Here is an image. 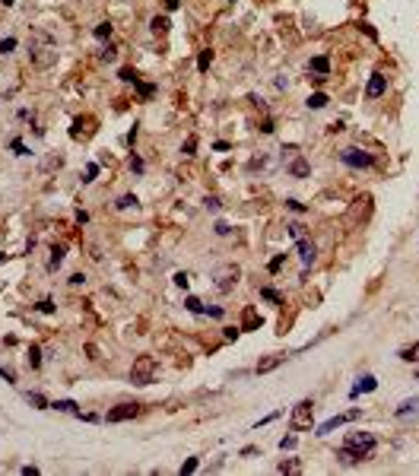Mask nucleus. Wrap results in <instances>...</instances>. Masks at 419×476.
Instances as JSON below:
<instances>
[{
	"label": "nucleus",
	"instance_id": "2",
	"mask_svg": "<svg viewBox=\"0 0 419 476\" xmlns=\"http://www.w3.org/2000/svg\"><path fill=\"white\" fill-rule=\"evenodd\" d=\"M156 359L153 356H140V359H134V365H130V381H134V384H150V381L156 378Z\"/></svg>",
	"mask_w": 419,
	"mask_h": 476
},
{
	"label": "nucleus",
	"instance_id": "7",
	"mask_svg": "<svg viewBox=\"0 0 419 476\" xmlns=\"http://www.w3.org/2000/svg\"><path fill=\"white\" fill-rule=\"evenodd\" d=\"M346 445H349V448H362V451L375 454V438L369 435V432H349V435H346Z\"/></svg>",
	"mask_w": 419,
	"mask_h": 476
},
{
	"label": "nucleus",
	"instance_id": "47",
	"mask_svg": "<svg viewBox=\"0 0 419 476\" xmlns=\"http://www.w3.org/2000/svg\"><path fill=\"white\" fill-rule=\"evenodd\" d=\"M70 283H73V286H83V283H86V276H83V273H76V276H70Z\"/></svg>",
	"mask_w": 419,
	"mask_h": 476
},
{
	"label": "nucleus",
	"instance_id": "15",
	"mask_svg": "<svg viewBox=\"0 0 419 476\" xmlns=\"http://www.w3.org/2000/svg\"><path fill=\"white\" fill-rule=\"evenodd\" d=\"M308 67H311L318 76H324V80H327V73H330V60H327V57H311Z\"/></svg>",
	"mask_w": 419,
	"mask_h": 476
},
{
	"label": "nucleus",
	"instance_id": "12",
	"mask_svg": "<svg viewBox=\"0 0 419 476\" xmlns=\"http://www.w3.org/2000/svg\"><path fill=\"white\" fill-rule=\"evenodd\" d=\"M299 257H302V264H305V267H311L314 261H318V248H314V241L299 238Z\"/></svg>",
	"mask_w": 419,
	"mask_h": 476
},
{
	"label": "nucleus",
	"instance_id": "36",
	"mask_svg": "<svg viewBox=\"0 0 419 476\" xmlns=\"http://www.w3.org/2000/svg\"><path fill=\"white\" fill-rule=\"evenodd\" d=\"M95 175H99V165H95V162H92V165L86 168V178H83V181H86V184H89V181H95Z\"/></svg>",
	"mask_w": 419,
	"mask_h": 476
},
{
	"label": "nucleus",
	"instance_id": "44",
	"mask_svg": "<svg viewBox=\"0 0 419 476\" xmlns=\"http://www.w3.org/2000/svg\"><path fill=\"white\" fill-rule=\"evenodd\" d=\"M102 60H115V48H111V45L102 51Z\"/></svg>",
	"mask_w": 419,
	"mask_h": 476
},
{
	"label": "nucleus",
	"instance_id": "37",
	"mask_svg": "<svg viewBox=\"0 0 419 476\" xmlns=\"http://www.w3.org/2000/svg\"><path fill=\"white\" fill-rule=\"evenodd\" d=\"M137 92L143 95V99H150V95H153V86H146V83H137Z\"/></svg>",
	"mask_w": 419,
	"mask_h": 476
},
{
	"label": "nucleus",
	"instance_id": "29",
	"mask_svg": "<svg viewBox=\"0 0 419 476\" xmlns=\"http://www.w3.org/2000/svg\"><path fill=\"white\" fill-rule=\"evenodd\" d=\"M29 365H32V368L41 365V349H38V346H32V349H29Z\"/></svg>",
	"mask_w": 419,
	"mask_h": 476
},
{
	"label": "nucleus",
	"instance_id": "17",
	"mask_svg": "<svg viewBox=\"0 0 419 476\" xmlns=\"http://www.w3.org/2000/svg\"><path fill=\"white\" fill-rule=\"evenodd\" d=\"M305 105H308L311 111H321V108L327 105V95H324V92H314V95H308V102H305Z\"/></svg>",
	"mask_w": 419,
	"mask_h": 476
},
{
	"label": "nucleus",
	"instance_id": "13",
	"mask_svg": "<svg viewBox=\"0 0 419 476\" xmlns=\"http://www.w3.org/2000/svg\"><path fill=\"white\" fill-rule=\"evenodd\" d=\"M308 171L311 168H308V162H305V159H292L289 162V175L292 178H308Z\"/></svg>",
	"mask_w": 419,
	"mask_h": 476
},
{
	"label": "nucleus",
	"instance_id": "30",
	"mask_svg": "<svg viewBox=\"0 0 419 476\" xmlns=\"http://www.w3.org/2000/svg\"><path fill=\"white\" fill-rule=\"evenodd\" d=\"M134 203H137V197H134V194H124L115 206H118V210H127V206H134Z\"/></svg>",
	"mask_w": 419,
	"mask_h": 476
},
{
	"label": "nucleus",
	"instance_id": "32",
	"mask_svg": "<svg viewBox=\"0 0 419 476\" xmlns=\"http://www.w3.org/2000/svg\"><path fill=\"white\" fill-rule=\"evenodd\" d=\"M197 464H200L197 457H191V461H185V464H181V476H185V473H194V470H197Z\"/></svg>",
	"mask_w": 419,
	"mask_h": 476
},
{
	"label": "nucleus",
	"instance_id": "43",
	"mask_svg": "<svg viewBox=\"0 0 419 476\" xmlns=\"http://www.w3.org/2000/svg\"><path fill=\"white\" fill-rule=\"evenodd\" d=\"M130 168H134V171H143V162H140L137 156H130Z\"/></svg>",
	"mask_w": 419,
	"mask_h": 476
},
{
	"label": "nucleus",
	"instance_id": "42",
	"mask_svg": "<svg viewBox=\"0 0 419 476\" xmlns=\"http://www.w3.org/2000/svg\"><path fill=\"white\" fill-rule=\"evenodd\" d=\"M286 206H289V210H295V213H305V206H302L299 200H286Z\"/></svg>",
	"mask_w": 419,
	"mask_h": 476
},
{
	"label": "nucleus",
	"instance_id": "20",
	"mask_svg": "<svg viewBox=\"0 0 419 476\" xmlns=\"http://www.w3.org/2000/svg\"><path fill=\"white\" fill-rule=\"evenodd\" d=\"M302 464L295 461V457H286V461H279V473H299Z\"/></svg>",
	"mask_w": 419,
	"mask_h": 476
},
{
	"label": "nucleus",
	"instance_id": "6",
	"mask_svg": "<svg viewBox=\"0 0 419 476\" xmlns=\"http://www.w3.org/2000/svg\"><path fill=\"white\" fill-rule=\"evenodd\" d=\"M134 416H140V403H121V406H115V410H108V422H127V419H134Z\"/></svg>",
	"mask_w": 419,
	"mask_h": 476
},
{
	"label": "nucleus",
	"instance_id": "49",
	"mask_svg": "<svg viewBox=\"0 0 419 476\" xmlns=\"http://www.w3.org/2000/svg\"><path fill=\"white\" fill-rule=\"evenodd\" d=\"M3 261H6V254H3V251H0V264H3Z\"/></svg>",
	"mask_w": 419,
	"mask_h": 476
},
{
	"label": "nucleus",
	"instance_id": "34",
	"mask_svg": "<svg viewBox=\"0 0 419 476\" xmlns=\"http://www.w3.org/2000/svg\"><path fill=\"white\" fill-rule=\"evenodd\" d=\"M204 206H207L210 213H216V210H219V197H207V200H204Z\"/></svg>",
	"mask_w": 419,
	"mask_h": 476
},
{
	"label": "nucleus",
	"instance_id": "26",
	"mask_svg": "<svg viewBox=\"0 0 419 476\" xmlns=\"http://www.w3.org/2000/svg\"><path fill=\"white\" fill-rule=\"evenodd\" d=\"M92 35H95V38H108V35H111V22H99V25L92 29Z\"/></svg>",
	"mask_w": 419,
	"mask_h": 476
},
{
	"label": "nucleus",
	"instance_id": "18",
	"mask_svg": "<svg viewBox=\"0 0 419 476\" xmlns=\"http://www.w3.org/2000/svg\"><path fill=\"white\" fill-rule=\"evenodd\" d=\"M153 32L156 35H165V32H169V16H153Z\"/></svg>",
	"mask_w": 419,
	"mask_h": 476
},
{
	"label": "nucleus",
	"instance_id": "27",
	"mask_svg": "<svg viewBox=\"0 0 419 476\" xmlns=\"http://www.w3.org/2000/svg\"><path fill=\"white\" fill-rule=\"evenodd\" d=\"M185 305H188V311H194V315H200V311H204V302L194 299V296H188V299H185Z\"/></svg>",
	"mask_w": 419,
	"mask_h": 476
},
{
	"label": "nucleus",
	"instance_id": "38",
	"mask_svg": "<svg viewBox=\"0 0 419 476\" xmlns=\"http://www.w3.org/2000/svg\"><path fill=\"white\" fill-rule=\"evenodd\" d=\"M283 261H286V254H279V257H273V261H270V273H276L279 267H283Z\"/></svg>",
	"mask_w": 419,
	"mask_h": 476
},
{
	"label": "nucleus",
	"instance_id": "5",
	"mask_svg": "<svg viewBox=\"0 0 419 476\" xmlns=\"http://www.w3.org/2000/svg\"><path fill=\"white\" fill-rule=\"evenodd\" d=\"M372 216V194H359L349 206V222H365Z\"/></svg>",
	"mask_w": 419,
	"mask_h": 476
},
{
	"label": "nucleus",
	"instance_id": "50",
	"mask_svg": "<svg viewBox=\"0 0 419 476\" xmlns=\"http://www.w3.org/2000/svg\"><path fill=\"white\" fill-rule=\"evenodd\" d=\"M416 381H419V365H416Z\"/></svg>",
	"mask_w": 419,
	"mask_h": 476
},
{
	"label": "nucleus",
	"instance_id": "45",
	"mask_svg": "<svg viewBox=\"0 0 419 476\" xmlns=\"http://www.w3.org/2000/svg\"><path fill=\"white\" fill-rule=\"evenodd\" d=\"M38 311H45V315H51V311H54V305H51V302L45 299V302H41V305H38Z\"/></svg>",
	"mask_w": 419,
	"mask_h": 476
},
{
	"label": "nucleus",
	"instance_id": "48",
	"mask_svg": "<svg viewBox=\"0 0 419 476\" xmlns=\"http://www.w3.org/2000/svg\"><path fill=\"white\" fill-rule=\"evenodd\" d=\"M165 6H169V10H178V0H165Z\"/></svg>",
	"mask_w": 419,
	"mask_h": 476
},
{
	"label": "nucleus",
	"instance_id": "8",
	"mask_svg": "<svg viewBox=\"0 0 419 476\" xmlns=\"http://www.w3.org/2000/svg\"><path fill=\"white\" fill-rule=\"evenodd\" d=\"M337 457H340V464H362V461H369L372 454L362 451V448H349L346 445V448H340V451H337Z\"/></svg>",
	"mask_w": 419,
	"mask_h": 476
},
{
	"label": "nucleus",
	"instance_id": "51",
	"mask_svg": "<svg viewBox=\"0 0 419 476\" xmlns=\"http://www.w3.org/2000/svg\"><path fill=\"white\" fill-rule=\"evenodd\" d=\"M3 3H6V6H10V3H13V0H3Z\"/></svg>",
	"mask_w": 419,
	"mask_h": 476
},
{
	"label": "nucleus",
	"instance_id": "33",
	"mask_svg": "<svg viewBox=\"0 0 419 476\" xmlns=\"http://www.w3.org/2000/svg\"><path fill=\"white\" fill-rule=\"evenodd\" d=\"M279 448H283V451H292V448H295V435H286V438H279Z\"/></svg>",
	"mask_w": 419,
	"mask_h": 476
},
{
	"label": "nucleus",
	"instance_id": "25",
	"mask_svg": "<svg viewBox=\"0 0 419 476\" xmlns=\"http://www.w3.org/2000/svg\"><path fill=\"white\" fill-rule=\"evenodd\" d=\"M60 264H64V248H54V251H51V264L48 267H51V270H57Z\"/></svg>",
	"mask_w": 419,
	"mask_h": 476
},
{
	"label": "nucleus",
	"instance_id": "46",
	"mask_svg": "<svg viewBox=\"0 0 419 476\" xmlns=\"http://www.w3.org/2000/svg\"><path fill=\"white\" fill-rule=\"evenodd\" d=\"M216 235H229V226H225V222H216Z\"/></svg>",
	"mask_w": 419,
	"mask_h": 476
},
{
	"label": "nucleus",
	"instance_id": "9",
	"mask_svg": "<svg viewBox=\"0 0 419 476\" xmlns=\"http://www.w3.org/2000/svg\"><path fill=\"white\" fill-rule=\"evenodd\" d=\"M384 92H388V76H384V73H372L369 86H365V95H369V99H381Z\"/></svg>",
	"mask_w": 419,
	"mask_h": 476
},
{
	"label": "nucleus",
	"instance_id": "41",
	"mask_svg": "<svg viewBox=\"0 0 419 476\" xmlns=\"http://www.w3.org/2000/svg\"><path fill=\"white\" fill-rule=\"evenodd\" d=\"M289 235L292 238H302V226H299V222H292V226H289Z\"/></svg>",
	"mask_w": 419,
	"mask_h": 476
},
{
	"label": "nucleus",
	"instance_id": "11",
	"mask_svg": "<svg viewBox=\"0 0 419 476\" xmlns=\"http://www.w3.org/2000/svg\"><path fill=\"white\" fill-rule=\"evenodd\" d=\"M283 362H286V352H270V356H264V359L257 362V368H254V371H257V375H267V371L279 368Z\"/></svg>",
	"mask_w": 419,
	"mask_h": 476
},
{
	"label": "nucleus",
	"instance_id": "10",
	"mask_svg": "<svg viewBox=\"0 0 419 476\" xmlns=\"http://www.w3.org/2000/svg\"><path fill=\"white\" fill-rule=\"evenodd\" d=\"M359 416H362L359 410H349L346 416H334V419H327L324 426L318 429V435H330V432H334V429H340V426H343V422H353V419H359Z\"/></svg>",
	"mask_w": 419,
	"mask_h": 476
},
{
	"label": "nucleus",
	"instance_id": "24",
	"mask_svg": "<svg viewBox=\"0 0 419 476\" xmlns=\"http://www.w3.org/2000/svg\"><path fill=\"white\" fill-rule=\"evenodd\" d=\"M51 406H54V410H60V413H73V416H76V413H80V410H76V403H73V400H57V403H51Z\"/></svg>",
	"mask_w": 419,
	"mask_h": 476
},
{
	"label": "nucleus",
	"instance_id": "19",
	"mask_svg": "<svg viewBox=\"0 0 419 476\" xmlns=\"http://www.w3.org/2000/svg\"><path fill=\"white\" fill-rule=\"evenodd\" d=\"M210 64H213V51L207 48V51H200V57H197V70H200V73H207V70H210Z\"/></svg>",
	"mask_w": 419,
	"mask_h": 476
},
{
	"label": "nucleus",
	"instance_id": "21",
	"mask_svg": "<svg viewBox=\"0 0 419 476\" xmlns=\"http://www.w3.org/2000/svg\"><path fill=\"white\" fill-rule=\"evenodd\" d=\"M260 296H264L267 302H273V305H283V296H279L276 289H270V286H260Z\"/></svg>",
	"mask_w": 419,
	"mask_h": 476
},
{
	"label": "nucleus",
	"instance_id": "22",
	"mask_svg": "<svg viewBox=\"0 0 419 476\" xmlns=\"http://www.w3.org/2000/svg\"><path fill=\"white\" fill-rule=\"evenodd\" d=\"M260 324V317H257V311L254 308H248L244 311V330H254V327Z\"/></svg>",
	"mask_w": 419,
	"mask_h": 476
},
{
	"label": "nucleus",
	"instance_id": "16",
	"mask_svg": "<svg viewBox=\"0 0 419 476\" xmlns=\"http://www.w3.org/2000/svg\"><path fill=\"white\" fill-rule=\"evenodd\" d=\"M375 387H378V381H375V375H362V378H359V384L353 387V397L359 394V391H365V394H369V391H375Z\"/></svg>",
	"mask_w": 419,
	"mask_h": 476
},
{
	"label": "nucleus",
	"instance_id": "3",
	"mask_svg": "<svg viewBox=\"0 0 419 476\" xmlns=\"http://www.w3.org/2000/svg\"><path fill=\"white\" fill-rule=\"evenodd\" d=\"M340 162H343V165H349V168H372V165H375L372 156L362 153V150H356V146H349V150L340 153Z\"/></svg>",
	"mask_w": 419,
	"mask_h": 476
},
{
	"label": "nucleus",
	"instance_id": "1",
	"mask_svg": "<svg viewBox=\"0 0 419 476\" xmlns=\"http://www.w3.org/2000/svg\"><path fill=\"white\" fill-rule=\"evenodd\" d=\"M289 426L295 429V432H305V429H311L314 426V403L311 400H299L292 406V413H289Z\"/></svg>",
	"mask_w": 419,
	"mask_h": 476
},
{
	"label": "nucleus",
	"instance_id": "35",
	"mask_svg": "<svg viewBox=\"0 0 419 476\" xmlns=\"http://www.w3.org/2000/svg\"><path fill=\"white\" fill-rule=\"evenodd\" d=\"M194 150H197V140L191 137V140H188L185 146H181V153H185V156H194Z\"/></svg>",
	"mask_w": 419,
	"mask_h": 476
},
{
	"label": "nucleus",
	"instance_id": "23",
	"mask_svg": "<svg viewBox=\"0 0 419 476\" xmlns=\"http://www.w3.org/2000/svg\"><path fill=\"white\" fill-rule=\"evenodd\" d=\"M419 356V343H413V346H404V349H400V359L404 362H413Z\"/></svg>",
	"mask_w": 419,
	"mask_h": 476
},
{
	"label": "nucleus",
	"instance_id": "14",
	"mask_svg": "<svg viewBox=\"0 0 419 476\" xmlns=\"http://www.w3.org/2000/svg\"><path fill=\"white\" fill-rule=\"evenodd\" d=\"M410 413H419V397H413V400H404V403L394 410V416L404 419V416H410Z\"/></svg>",
	"mask_w": 419,
	"mask_h": 476
},
{
	"label": "nucleus",
	"instance_id": "28",
	"mask_svg": "<svg viewBox=\"0 0 419 476\" xmlns=\"http://www.w3.org/2000/svg\"><path fill=\"white\" fill-rule=\"evenodd\" d=\"M29 403L35 406V410H48V400L41 394H29Z\"/></svg>",
	"mask_w": 419,
	"mask_h": 476
},
{
	"label": "nucleus",
	"instance_id": "39",
	"mask_svg": "<svg viewBox=\"0 0 419 476\" xmlns=\"http://www.w3.org/2000/svg\"><path fill=\"white\" fill-rule=\"evenodd\" d=\"M121 80H127V83H134V86L140 83V80H137V73H134V70H121Z\"/></svg>",
	"mask_w": 419,
	"mask_h": 476
},
{
	"label": "nucleus",
	"instance_id": "4",
	"mask_svg": "<svg viewBox=\"0 0 419 476\" xmlns=\"http://www.w3.org/2000/svg\"><path fill=\"white\" fill-rule=\"evenodd\" d=\"M238 276H241V270L235 264L219 267V270H216V289H219V292H232L235 283H238Z\"/></svg>",
	"mask_w": 419,
	"mask_h": 476
},
{
	"label": "nucleus",
	"instance_id": "40",
	"mask_svg": "<svg viewBox=\"0 0 419 476\" xmlns=\"http://www.w3.org/2000/svg\"><path fill=\"white\" fill-rule=\"evenodd\" d=\"M175 283H178L181 289H188V273H175Z\"/></svg>",
	"mask_w": 419,
	"mask_h": 476
},
{
	"label": "nucleus",
	"instance_id": "31",
	"mask_svg": "<svg viewBox=\"0 0 419 476\" xmlns=\"http://www.w3.org/2000/svg\"><path fill=\"white\" fill-rule=\"evenodd\" d=\"M16 48V38H0V54H10Z\"/></svg>",
	"mask_w": 419,
	"mask_h": 476
}]
</instances>
